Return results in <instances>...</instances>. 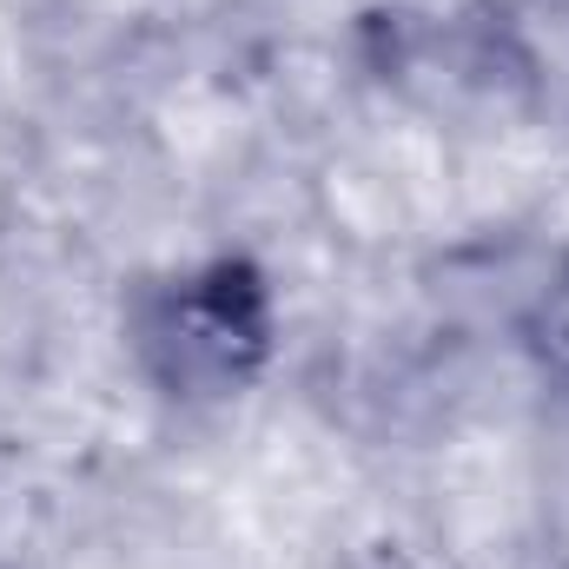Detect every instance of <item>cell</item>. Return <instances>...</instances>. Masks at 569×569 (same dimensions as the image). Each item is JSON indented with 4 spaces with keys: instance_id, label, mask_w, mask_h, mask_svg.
Listing matches in <instances>:
<instances>
[{
    "instance_id": "6da1fadb",
    "label": "cell",
    "mask_w": 569,
    "mask_h": 569,
    "mask_svg": "<svg viewBox=\"0 0 569 569\" xmlns=\"http://www.w3.org/2000/svg\"><path fill=\"white\" fill-rule=\"evenodd\" d=\"M133 345L166 398H239L272 358V291L246 259H212L146 291Z\"/></svg>"
},
{
    "instance_id": "7a4b0ae2",
    "label": "cell",
    "mask_w": 569,
    "mask_h": 569,
    "mask_svg": "<svg viewBox=\"0 0 569 569\" xmlns=\"http://www.w3.org/2000/svg\"><path fill=\"white\" fill-rule=\"evenodd\" d=\"M543 345L557 351L569 365V272L557 279V291H550V305H543Z\"/></svg>"
}]
</instances>
